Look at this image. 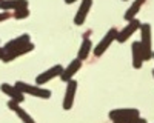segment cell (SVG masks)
<instances>
[{
	"mask_svg": "<svg viewBox=\"0 0 154 123\" xmlns=\"http://www.w3.org/2000/svg\"><path fill=\"white\" fill-rule=\"evenodd\" d=\"M140 48L143 52V60L152 58V45H151V26L149 23L140 25Z\"/></svg>",
	"mask_w": 154,
	"mask_h": 123,
	"instance_id": "obj_1",
	"label": "cell"
},
{
	"mask_svg": "<svg viewBox=\"0 0 154 123\" xmlns=\"http://www.w3.org/2000/svg\"><path fill=\"white\" fill-rule=\"evenodd\" d=\"M14 86L23 94H29V95H34V97H38V98H49L51 97V91L42 88V86H38V85H29V83H25V82H16Z\"/></svg>",
	"mask_w": 154,
	"mask_h": 123,
	"instance_id": "obj_2",
	"label": "cell"
},
{
	"mask_svg": "<svg viewBox=\"0 0 154 123\" xmlns=\"http://www.w3.org/2000/svg\"><path fill=\"white\" fill-rule=\"evenodd\" d=\"M117 32H119V31L116 29V28H111V29L105 34V37H103V39L99 42V45L94 48V56H96V57L103 56V52L111 46V43L116 40V37H117Z\"/></svg>",
	"mask_w": 154,
	"mask_h": 123,
	"instance_id": "obj_3",
	"label": "cell"
},
{
	"mask_svg": "<svg viewBox=\"0 0 154 123\" xmlns=\"http://www.w3.org/2000/svg\"><path fill=\"white\" fill-rule=\"evenodd\" d=\"M140 25H142V23H140L137 19L130 20L126 26H125L122 31H119V32H117V37H116V40H117L119 43H125V42H126L128 39H130V37H131L137 29H140Z\"/></svg>",
	"mask_w": 154,
	"mask_h": 123,
	"instance_id": "obj_4",
	"label": "cell"
},
{
	"mask_svg": "<svg viewBox=\"0 0 154 123\" xmlns=\"http://www.w3.org/2000/svg\"><path fill=\"white\" fill-rule=\"evenodd\" d=\"M62 71H63V66H62V65H56V66H53V68L46 69L45 72L38 74V76L35 77V85L42 86V85L48 83L49 80H53L54 77H60Z\"/></svg>",
	"mask_w": 154,
	"mask_h": 123,
	"instance_id": "obj_5",
	"label": "cell"
},
{
	"mask_svg": "<svg viewBox=\"0 0 154 123\" xmlns=\"http://www.w3.org/2000/svg\"><path fill=\"white\" fill-rule=\"evenodd\" d=\"M108 117L116 122V120H125V118H134V117H140V112L134 108H123V109H112L109 111Z\"/></svg>",
	"mask_w": 154,
	"mask_h": 123,
	"instance_id": "obj_6",
	"label": "cell"
},
{
	"mask_svg": "<svg viewBox=\"0 0 154 123\" xmlns=\"http://www.w3.org/2000/svg\"><path fill=\"white\" fill-rule=\"evenodd\" d=\"M77 92V82L74 79H71L69 82H66V91H65V98H63V109L68 111L72 108L74 105V97Z\"/></svg>",
	"mask_w": 154,
	"mask_h": 123,
	"instance_id": "obj_7",
	"label": "cell"
},
{
	"mask_svg": "<svg viewBox=\"0 0 154 123\" xmlns=\"http://www.w3.org/2000/svg\"><path fill=\"white\" fill-rule=\"evenodd\" d=\"M82 68V60L80 58H75V60H72L71 63L66 66V68H63V71H62V74H60V79H62V82H69L77 72H79V69Z\"/></svg>",
	"mask_w": 154,
	"mask_h": 123,
	"instance_id": "obj_8",
	"label": "cell"
},
{
	"mask_svg": "<svg viewBox=\"0 0 154 123\" xmlns=\"http://www.w3.org/2000/svg\"><path fill=\"white\" fill-rule=\"evenodd\" d=\"M93 6V0H82V3H80V8L79 11H77V14L74 17V25H77V26H80V25L85 23L86 17H88V12L89 9H91Z\"/></svg>",
	"mask_w": 154,
	"mask_h": 123,
	"instance_id": "obj_9",
	"label": "cell"
},
{
	"mask_svg": "<svg viewBox=\"0 0 154 123\" xmlns=\"http://www.w3.org/2000/svg\"><path fill=\"white\" fill-rule=\"evenodd\" d=\"M0 91L5 92L11 100H14L17 103H22L25 100V94L20 92L16 86H12V85H8V83H2V86H0Z\"/></svg>",
	"mask_w": 154,
	"mask_h": 123,
	"instance_id": "obj_10",
	"label": "cell"
},
{
	"mask_svg": "<svg viewBox=\"0 0 154 123\" xmlns=\"http://www.w3.org/2000/svg\"><path fill=\"white\" fill-rule=\"evenodd\" d=\"M32 49H34V45L29 42L28 45H25V46H22V48H19V49H14V51H9V52H3V56H2V62L8 63V62L14 60V58H17V57L23 56V54L31 52Z\"/></svg>",
	"mask_w": 154,
	"mask_h": 123,
	"instance_id": "obj_11",
	"label": "cell"
},
{
	"mask_svg": "<svg viewBox=\"0 0 154 123\" xmlns=\"http://www.w3.org/2000/svg\"><path fill=\"white\" fill-rule=\"evenodd\" d=\"M28 43H29V34H23V35L17 37V39H12L11 42H8V43L2 48V51H3V52H9V51L19 49V48L28 45Z\"/></svg>",
	"mask_w": 154,
	"mask_h": 123,
	"instance_id": "obj_12",
	"label": "cell"
},
{
	"mask_svg": "<svg viewBox=\"0 0 154 123\" xmlns=\"http://www.w3.org/2000/svg\"><path fill=\"white\" fill-rule=\"evenodd\" d=\"M8 106H9V108L19 116V118H20L23 123H35L34 118H32V117L26 112V111H25V109L20 106V103H17V102H14V100H9V102H8Z\"/></svg>",
	"mask_w": 154,
	"mask_h": 123,
	"instance_id": "obj_13",
	"label": "cell"
},
{
	"mask_svg": "<svg viewBox=\"0 0 154 123\" xmlns=\"http://www.w3.org/2000/svg\"><path fill=\"white\" fill-rule=\"evenodd\" d=\"M131 51H133V66L136 69H140L143 65V52H142V48H140V42H134L131 46Z\"/></svg>",
	"mask_w": 154,
	"mask_h": 123,
	"instance_id": "obj_14",
	"label": "cell"
},
{
	"mask_svg": "<svg viewBox=\"0 0 154 123\" xmlns=\"http://www.w3.org/2000/svg\"><path fill=\"white\" fill-rule=\"evenodd\" d=\"M28 6V0H2L0 2V9L3 11H16L19 8Z\"/></svg>",
	"mask_w": 154,
	"mask_h": 123,
	"instance_id": "obj_15",
	"label": "cell"
},
{
	"mask_svg": "<svg viewBox=\"0 0 154 123\" xmlns=\"http://www.w3.org/2000/svg\"><path fill=\"white\" fill-rule=\"evenodd\" d=\"M146 2V0H134L133 2V5L126 9V12H125V20L126 22H130V20H133V19H136V16H137V12L140 11V8L143 6V3Z\"/></svg>",
	"mask_w": 154,
	"mask_h": 123,
	"instance_id": "obj_16",
	"label": "cell"
},
{
	"mask_svg": "<svg viewBox=\"0 0 154 123\" xmlns=\"http://www.w3.org/2000/svg\"><path fill=\"white\" fill-rule=\"evenodd\" d=\"M91 49H93V43L91 40L88 39V37H85L82 45H80V49H79V54H77V58H80V60H85L88 58L89 52H91Z\"/></svg>",
	"mask_w": 154,
	"mask_h": 123,
	"instance_id": "obj_17",
	"label": "cell"
},
{
	"mask_svg": "<svg viewBox=\"0 0 154 123\" xmlns=\"http://www.w3.org/2000/svg\"><path fill=\"white\" fill-rule=\"evenodd\" d=\"M12 17L17 19V20H22V19H26V17H29V9H28V6L16 9V11H14V14H12Z\"/></svg>",
	"mask_w": 154,
	"mask_h": 123,
	"instance_id": "obj_18",
	"label": "cell"
},
{
	"mask_svg": "<svg viewBox=\"0 0 154 123\" xmlns=\"http://www.w3.org/2000/svg\"><path fill=\"white\" fill-rule=\"evenodd\" d=\"M112 123H148L145 118L142 117H134V118H125V120H116Z\"/></svg>",
	"mask_w": 154,
	"mask_h": 123,
	"instance_id": "obj_19",
	"label": "cell"
},
{
	"mask_svg": "<svg viewBox=\"0 0 154 123\" xmlns=\"http://www.w3.org/2000/svg\"><path fill=\"white\" fill-rule=\"evenodd\" d=\"M11 17H12V14H11V12H8V11L0 12V22H5V20H8V19H11Z\"/></svg>",
	"mask_w": 154,
	"mask_h": 123,
	"instance_id": "obj_20",
	"label": "cell"
},
{
	"mask_svg": "<svg viewBox=\"0 0 154 123\" xmlns=\"http://www.w3.org/2000/svg\"><path fill=\"white\" fill-rule=\"evenodd\" d=\"M74 2H77V0H65V3H68V5H71V3H74Z\"/></svg>",
	"mask_w": 154,
	"mask_h": 123,
	"instance_id": "obj_21",
	"label": "cell"
},
{
	"mask_svg": "<svg viewBox=\"0 0 154 123\" xmlns=\"http://www.w3.org/2000/svg\"><path fill=\"white\" fill-rule=\"evenodd\" d=\"M2 56H3V51H2V48H0V60H2Z\"/></svg>",
	"mask_w": 154,
	"mask_h": 123,
	"instance_id": "obj_22",
	"label": "cell"
},
{
	"mask_svg": "<svg viewBox=\"0 0 154 123\" xmlns=\"http://www.w3.org/2000/svg\"><path fill=\"white\" fill-rule=\"evenodd\" d=\"M152 58H154V51H152Z\"/></svg>",
	"mask_w": 154,
	"mask_h": 123,
	"instance_id": "obj_23",
	"label": "cell"
},
{
	"mask_svg": "<svg viewBox=\"0 0 154 123\" xmlns=\"http://www.w3.org/2000/svg\"><path fill=\"white\" fill-rule=\"evenodd\" d=\"M152 76H154V69H152Z\"/></svg>",
	"mask_w": 154,
	"mask_h": 123,
	"instance_id": "obj_24",
	"label": "cell"
},
{
	"mask_svg": "<svg viewBox=\"0 0 154 123\" xmlns=\"http://www.w3.org/2000/svg\"><path fill=\"white\" fill-rule=\"evenodd\" d=\"M0 2H2V0H0Z\"/></svg>",
	"mask_w": 154,
	"mask_h": 123,
	"instance_id": "obj_25",
	"label": "cell"
}]
</instances>
